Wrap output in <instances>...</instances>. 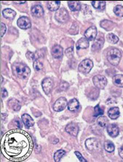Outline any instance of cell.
I'll list each match as a JSON object with an SVG mask.
<instances>
[{"instance_id": "obj_7", "label": "cell", "mask_w": 123, "mask_h": 162, "mask_svg": "<svg viewBox=\"0 0 123 162\" xmlns=\"http://www.w3.org/2000/svg\"><path fill=\"white\" fill-rule=\"evenodd\" d=\"M93 81L95 87L99 89H104L107 85V80L103 75H95L93 77Z\"/></svg>"}, {"instance_id": "obj_6", "label": "cell", "mask_w": 123, "mask_h": 162, "mask_svg": "<svg viewBox=\"0 0 123 162\" xmlns=\"http://www.w3.org/2000/svg\"><path fill=\"white\" fill-rule=\"evenodd\" d=\"M68 105L67 100L64 97H61L53 104V110L56 112H61L64 110Z\"/></svg>"}, {"instance_id": "obj_38", "label": "cell", "mask_w": 123, "mask_h": 162, "mask_svg": "<svg viewBox=\"0 0 123 162\" xmlns=\"http://www.w3.org/2000/svg\"><path fill=\"white\" fill-rule=\"evenodd\" d=\"M6 30H7V27L3 23H1V37H2L4 36V34H5Z\"/></svg>"}, {"instance_id": "obj_39", "label": "cell", "mask_w": 123, "mask_h": 162, "mask_svg": "<svg viewBox=\"0 0 123 162\" xmlns=\"http://www.w3.org/2000/svg\"><path fill=\"white\" fill-rule=\"evenodd\" d=\"M1 94H2V98H5V97H7V95H8L7 90H5V89H3V88H2V89Z\"/></svg>"}, {"instance_id": "obj_20", "label": "cell", "mask_w": 123, "mask_h": 162, "mask_svg": "<svg viewBox=\"0 0 123 162\" xmlns=\"http://www.w3.org/2000/svg\"><path fill=\"white\" fill-rule=\"evenodd\" d=\"M2 14L4 17L9 20H13L14 18H15L16 15L15 11H14V10L12 9H10V8L4 10L2 11Z\"/></svg>"}, {"instance_id": "obj_21", "label": "cell", "mask_w": 123, "mask_h": 162, "mask_svg": "<svg viewBox=\"0 0 123 162\" xmlns=\"http://www.w3.org/2000/svg\"><path fill=\"white\" fill-rule=\"evenodd\" d=\"M8 105L11 109H13L14 111H18L20 109V103L15 99H11L8 102Z\"/></svg>"}, {"instance_id": "obj_8", "label": "cell", "mask_w": 123, "mask_h": 162, "mask_svg": "<svg viewBox=\"0 0 123 162\" xmlns=\"http://www.w3.org/2000/svg\"><path fill=\"white\" fill-rule=\"evenodd\" d=\"M86 147L91 151H98L100 149V145L95 138H90L85 141Z\"/></svg>"}, {"instance_id": "obj_34", "label": "cell", "mask_w": 123, "mask_h": 162, "mask_svg": "<svg viewBox=\"0 0 123 162\" xmlns=\"http://www.w3.org/2000/svg\"><path fill=\"white\" fill-rule=\"evenodd\" d=\"M33 67L35 70L36 71H40L43 68V63L40 61L39 60H36L34 61V63H33Z\"/></svg>"}, {"instance_id": "obj_12", "label": "cell", "mask_w": 123, "mask_h": 162, "mask_svg": "<svg viewBox=\"0 0 123 162\" xmlns=\"http://www.w3.org/2000/svg\"><path fill=\"white\" fill-rule=\"evenodd\" d=\"M66 132H68L69 134H70L74 137H77L78 132H79V127L74 123H71L66 127Z\"/></svg>"}, {"instance_id": "obj_31", "label": "cell", "mask_w": 123, "mask_h": 162, "mask_svg": "<svg viewBox=\"0 0 123 162\" xmlns=\"http://www.w3.org/2000/svg\"><path fill=\"white\" fill-rule=\"evenodd\" d=\"M106 38H107L108 42L112 43V44H116L119 41V37L114 34H108Z\"/></svg>"}, {"instance_id": "obj_26", "label": "cell", "mask_w": 123, "mask_h": 162, "mask_svg": "<svg viewBox=\"0 0 123 162\" xmlns=\"http://www.w3.org/2000/svg\"><path fill=\"white\" fill-rule=\"evenodd\" d=\"M104 42V40L103 37H99L96 40L95 42L93 43V47H92V50H98L102 48Z\"/></svg>"}, {"instance_id": "obj_2", "label": "cell", "mask_w": 123, "mask_h": 162, "mask_svg": "<svg viewBox=\"0 0 123 162\" xmlns=\"http://www.w3.org/2000/svg\"><path fill=\"white\" fill-rule=\"evenodd\" d=\"M13 71L18 78L26 79L29 76L31 70L28 66L21 63H17L13 66Z\"/></svg>"}, {"instance_id": "obj_18", "label": "cell", "mask_w": 123, "mask_h": 162, "mask_svg": "<svg viewBox=\"0 0 123 162\" xmlns=\"http://www.w3.org/2000/svg\"><path fill=\"white\" fill-rule=\"evenodd\" d=\"M67 107L70 111H77L79 108V103L77 99H73L69 102Z\"/></svg>"}, {"instance_id": "obj_28", "label": "cell", "mask_w": 123, "mask_h": 162, "mask_svg": "<svg viewBox=\"0 0 123 162\" xmlns=\"http://www.w3.org/2000/svg\"><path fill=\"white\" fill-rule=\"evenodd\" d=\"M104 148L107 152L112 153L115 149V147H114V143L111 142V141H106L105 143H104Z\"/></svg>"}, {"instance_id": "obj_25", "label": "cell", "mask_w": 123, "mask_h": 162, "mask_svg": "<svg viewBox=\"0 0 123 162\" xmlns=\"http://www.w3.org/2000/svg\"><path fill=\"white\" fill-rule=\"evenodd\" d=\"M69 7L71 11H79L81 10V4L79 2H68Z\"/></svg>"}, {"instance_id": "obj_35", "label": "cell", "mask_w": 123, "mask_h": 162, "mask_svg": "<svg viewBox=\"0 0 123 162\" xmlns=\"http://www.w3.org/2000/svg\"><path fill=\"white\" fill-rule=\"evenodd\" d=\"M69 83H66V82H62L60 85V89L61 91H66V90L69 89Z\"/></svg>"}, {"instance_id": "obj_32", "label": "cell", "mask_w": 123, "mask_h": 162, "mask_svg": "<svg viewBox=\"0 0 123 162\" xmlns=\"http://www.w3.org/2000/svg\"><path fill=\"white\" fill-rule=\"evenodd\" d=\"M114 13L119 17H123V6L117 5L114 8Z\"/></svg>"}, {"instance_id": "obj_22", "label": "cell", "mask_w": 123, "mask_h": 162, "mask_svg": "<svg viewBox=\"0 0 123 162\" xmlns=\"http://www.w3.org/2000/svg\"><path fill=\"white\" fill-rule=\"evenodd\" d=\"M100 26L106 31H110L115 27V24L112 21H110V20H104L100 23Z\"/></svg>"}, {"instance_id": "obj_27", "label": "cell", "mask_w": 123, "mask_h": 162, "mask_svg": "<svg viewBox=\"0 0 123 162\" xmlns=\"http://www.w3.org/2000/svg\"><path fill=\"white\" fill-rule=\"evenodd\" d=\"M92 5L95 9H99L104 10L106 7V2H99V1H93L91 2Z\"/></svg>"}, {"instance_id": "obj_13", "label": "cell", "mask_w": 123, "mask_h": 162, "mask_svg": "<svg viewBox=\"0 0 123 162\" xmlns=\"http://www.w3.org/2000/svg\"><path fill=\"white\" fill-rule=\"evenodd\" d=\"M108 135L112 137H116L118 136L119 133H120V129L118 126L115 124H110L108 125L106 128Z\"/></svg>"}, {"instance_id": "obj_1", "label": "cell", "mask_w": 123, "mask_h": 162, "mask_svg": "<svg viewBox=\"0 0 123 162\" xmlns=\"http://www.w3.org/2000/svg\"><path fill=\"white\" fill-rule=\"evenodd\" d=\"M32 140L23 131L12 130L6 133L2 138V148L7 158L23 160L32 153Z\"/></svg>"}, {"instance_id": "obj_3", "label": "cell", "mask_w": 123, "mask_h": 162, "mask_svg": "<svg viewBox=\"0 0 123 162\" xmlns=\"http://www.w3.org/2000/svg\"><path fill=\"white\" fill-rule=\"evenodd\" d=\"M122 58V54L117 48H112L107 53V59L111 64L117 66Z\"/></svg>"}, {"instance_id": "obj_24", "label": "cell", "mask_w": 123, "mask_h": 162, "mask_svg": "<svg viewBox=\"0 0 123 162\" xmlns=\"http://www.w3.org/2000/svg\"><path fill=\"white\" fill-rule=\"evenodd\" d=\"M113 83L117 87L123 88V75H116L113 77Z\"/></svg>"}, {"instance_id": "obj_4", "label": "cell", "mask_w": 123, "mask_h": 162, "mask_svg": "<svg viewBox=\"0 0 123 162\" xmlns=\"http://www.w3.org/2000/svg\"><path fill=\"white\" fill-rule=\"evenodd\" d=\"M55 19L59 23L61 24H64L66 23L69 19V13L65 8H61L59 9L58 11H56L55 15Z\"/></svg>"}, {"instance_id": "obj_37", "label": "cell", "mask_w": 123, "mask_h": 162, "mask_svg": "<svg viewBox=\"0 0 123 162\" xmlns=\"http://www.w3.org/2000/svg\"><path fill=\"white\" fill-rule=\"evenodd\" d=\"M74 153H75V155H77V157L78 158V159H79L80 161H84V162L87 161V160L84 159L83 156V155H82V154L79 152H78V151H75Z\"/></svg>"}, {"instance_id": "obj_36", "label": "cell", "mask_w": 123, "mask_h": 162, "mask_svg": "<svg viewBox=\"0 0 123 162\" xmlns=\"http://www.w3.org/2000/svg\"><path fill=\"white\" fill-rule=\"evenodd\" d=\"M66 55L68 58H71L73 56V48L71 47V48H69L68 49L66 50Z\"/></svg>"}, {"instance_id": "obj_43", "label": "cell", "mask_w": 123, "mask_h": 162, "mask_svg": "<svg viewBox=\"0 0 123 162\" xmlns=\"http://www.w3.org/2000/svg\"><path fill=\"white\" fill-rule=\"evenodd\" d=\"M3 82V77L1 76V83H2Z\"/></svg>"}, {"instance_id": "obj_30", "label": "cell", "mask_w": 123, "mask_h": 162, "mask_svg": "<svg viewBox=\"0 0 123 162\" xmlns=\"http://www.w3.org/2000/svg\"><path fill=\"white\" fill-rule=\"evenodd\" d=\"M97 122H98V125H99L100 127H102V128H105V127L106 126V125H107L108 120L105 116H100L99 118H98Z\"/></svg>"}, {"instance_id": "obj_14", "label": "cell", "mask_w": 123, "mask_h": 162, "mask_svg": "<svg viewBox=\"0 0 123 162\" xmlns=\"http://www.w3.org/2000/svg\"><path fill=\"white\" fill-rule=\"evenodd\" d=\"M51 53H52V56H53V58L61 59V57L63 56V48H61L60 46L56 45V46H53L52 50H51Z\"/></svg>"}, {"instance_id": "obj_40", "label": "cell", "mask_w": 123, "mask_h": 162, "mask_svg": "<svg viewBox=\"0 0 123 162\" xmlns=\"http://www.w3.org/2000/svg\"><path fill=\"white\" fill-rule=\"evenodd\" d=\"M119 153H120V155L121 156V158L123 159V146L122 147H120V150H119Z\"/></svg>"}, {"instance_id": "obj_19", "label": "cell", "mask_w": 123, "mask_h": 162, "mask_svg": "<svg viewBox=\"0 0 123 162\" xmlns=\"http://www.w3.org/2000/svg\"><path fill=\"white\" fill-rule=\"evenodd\" d=\"M89 46V41H88L85 37L80 38L77 42V49H85L87 48Z\"/></svg>"}, {"instance_id": "obj_42", "label": "cell", "mask_w": 123, "mask_h": 162, "mask_svg": "<svg viewBox=\"0 0 123 162\" xmlns=\"http://www.w3.org/2000/svg\"><path fill=\"white\" fill-rule=\"evenodd\" d=\"M15 3H17V4H25L26 2H15Z\"/></svg>"}, {"instance_id": "obj_15", "label": "cell", "mask_w": 123, "mask_h": 162, "mask_svg": "<svg viewBox=\"0 0 123 162\" xmlns=\"http://www.w3.org/2000/svg\"><path fill=\"white\" fill-rule=\"evenodd\" d=\"M32 15L35 16V17H42V16L44 15V10H43L42 7L40 5H36L32 7Z\"/></svg>"}, {"instance_id": "obj_11", "label": "cell", "mask_w": 123, "mask_h": 162, "mask_svg": "<svg viewBox=\"0 0 123 162\" xmlns=\"http://www.w3.org/2000/svg\"><path fill=\"white\" fill-rule=\"evenodd\" d=\"M17 24L18 27L22 28V29H28L32 26L30 20L27 17H20L18 20Z\"/></svg>"}, {"instance_id": "obj_9", "label": "cell", "mask_w": 123, "mask_h": 162, "mask_svg": "<svg viewBox=\"0 0 123 162\" xmlns=\"http://www.w3.org/2000/svg\"><path fill=\"white\" fill-rule=\"evenodd\" d=\"M42 86L43 91L46 94H48L51 91L53 86V81L50 77H46L42 81Z\"/></svg>"}, {"instance_id": "obj_5", "label": "cell", "mask_w": 123, "mask_h": 162, "mask_svg": "<svg viewBox=\"0 0 123 162\" xmlns=\"http://www.w3.org/2000/svg\"><path fill=\"white\" fill-rule=\"evenodd\" d=\"M93 67V63L91 59H85L79 63L78 69L82 73L87 74L90 72Z\"/></svg>"}, {"instance_id": "obj_41", "label": "cell", "mask_w": 123, "mask_h": 162, "mask_svg": "<svg viewBox=\"0 0 123 162\" xmlns=\"http://www.w3.org/2000/svg\"><path fill=\"white\" fill-rule=\"evenodd\" d=\"M16 125H17V126L18 127V128H21V125H20V123L19 121V120H16Z\"/></svg>"}, {"instance_id": "obj_23", "label": "cell", "mask_w": 123, "mask_h": 162, "mask_svg": "<svg viewBox=\"0 0 123 162\" xmlns=\"http://www.w3.org/2000/svg\"><path fill=\"white\" fill-rule=\"evenodd\" d=\"M61 2L59 1L48 2V8L50 11H58Z\"/></svg>"}, {"instance_id": "obj_16", "label": "cell", "mask_w": 123, "mask_h": 162, "mask_svg": "<svg viewBox=\"0 0 123 162\" xmlns=\"http://www.w3.org/2000/svg\"><path fill=\"white\" fill-rule=\"evenodd\" d=\"M22 121H23L24 126L28 129L33 126L34 124V121L33 120V118L28 114H23L22 116Z\"/></svg>"}, {"instance_id": "obj_17", "label": "cell", "mask_w": 123, "mask_h": 162, "mask_svg": "<svg viewBox=\"0 0 123 162\" xmlns=\"http://www.w3.org/2000/svg\"><path fill=\"white\" fill-rule=\"evenodd\" d=\"M120 110H119V108L117 107H114L111 108L108 112V116H109V118L112 120L117 119V118L120 116Z\"/></svg>"}, {"instance_id": "obj_10", "label": "cell", "mask_w": 123, "mask_h": 162, "mask_svg": "<svg viewBox=\"0 0 123 162\" xmlns=\"http://www.w3.org/2000/svg\"><path fill=\"white\" fill-rule=\"evenodd\" d=\"M96 36H97V28L95 26H91L85 31V37L87 40H95Z\"/></svg>"}, {"instance_id": "obj_29", "label": "cell", "mask_w": 123, "mask_h": 162, "mask_svg": "<svg viewBox=\"0 0 123 162\" xmlns=\"http://www.w3.org/2000/svg\"><path fill=\"white\" fill-rule=\"evenodd\" d=\"M64 155H66V151H64V150H59V151H56L54 154L55 161L57 162L60 161L61 158H62Z\"/></svg>"}, {"instance_id": "obj_33", "label": "cell", "mask_w": 123, "mask_h": 162, "mask_svg": "<svg viewBox=\"0 0 123 162\" xmlns=\"http://www.w3.org/2000/svg\"><path fill=\"white\" fill-rule=\"evenodd\" d=\"M104 114V110L100 107V106L97 104L94 108V114L93 116L94 117H98V116H103Z\"/></svg>"}]
</instances>
